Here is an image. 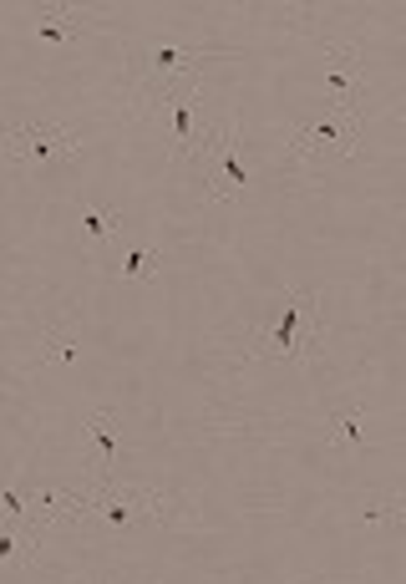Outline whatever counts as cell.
<instances>
[{
    "instance_id": "obj_1",
    "label": "cell",
    "mask_w": 406,
    "mask_h": 584,
    "mask_svg": "<svg viewBox=\"0 0 406 584\" xmlns=\"http://www.w3.org/2000/svg\"><path fill=\"white\" fill-rule=\"evenodd\" d=\"M199 57L203 51H193V46H147L143 57V72H138V82H132V107L138 112H158L168 97H178V92L189 87L183 76L199 72Z\"/></svg>"
},
{
    "instance_id": "obj_2",
    "label": "cell",
    "mask_w": 406,
    "mask_h": 584,
    "mask_svg": "<svg viewBox=\"0 0 406 584\" xmlns=\"http://www.w3.org/2000/svg\"><path fill=\"white\" fill-rule=\"evenodd\" d=\"M193 158H199L203 178H208V199H224V204L244 199L249 168H244V158H239V128H234V122H218L214 132H203Z\"/></svg>"
},
{
    "instance_id": "obj_3",
    "label": "cell",
    "mask_w": 406,
    "mask_h": 584,
    "mask_svg": "<svg viewBox=\"0 0 406 584\" xmlns=\"http://www.w3.org/2000/svg\"><path fill=\"white\" fill-rule=\"evenodd\" d=\"M320 306L310 290H295L285 295V315H279L270 331H260L264 341V356H304V350H315L320 341Z\"/></svg>"
},
{
    "instance_id": "obj_4",
    "label": "cell",
    "mask_w": 406,
    "mask_h": 584,
    "mask_svg": "<svg viewBox=\"0 0 406 584\" xmlns=\"http://www.w3.org/2000/svg\"><path fill=\"white\" fill-rule=\"evenodd\" d=\"M356 138H361V112H335L331 107L315 128H304L300 138H295L290 153L295 158H310V153H331L335 147V153H346L350 158V153H356Z\"/></svg>"
},
{
    "instance_id": "obj_5",
    "label": "cell",
    "mask_w": 406,
    "mask_h": 584,
    "mask_svg": "<svg viewBox=\"0 0 406 584\" xmlns=\"http://www.w3.org/2000/svg\"><path fill=\"white\" fill-rule=\"evenodd\" d=\"M15 158H31V163H46V158H72L76 143L67 128H51V122H21V128L5 132Z\"/></svg>"
},
{
    "instance_id": "obj_6",
    "label": "cell",
    "mask_w": 406,
    "mask_h": 584,
    "mask_svg": "<svg viewBox=\"0 0 406 584\" xmlns=\"http://www.w3.org/2000/svg\"><path fill=\"white\" fill-rule=\"evenodd\" d=\"M325 92H331V107L335 112H356L366 92V72L350 46H331V61H325Z\"/></svg>"
},
{
    "instance_id": "obj_7",
    "label": "cell",
    "mask_w": 406,
    "mask_h": 584,
    "mask_svg": "<svg viewBox=\"0 0 406 584\" xmlns=\"http://www.w3.org/2000/svg\"><path fill=\"white\" fill-rule=\"evenodd\" d=\"M158 112H168V147H174V158H189V153H199L203 138L193 132V117H199V92L183 87L178 97H168Z\"/></svg>"
},
{
    "instance_id": "obj_8",
    "label": "cell",
    "mask_w": 406,
    "mask_h": 584,
    "mask_svg": "<svg viewBox=\"0 0 406 584\" xmlns=\"http://www.w3.org/2000/svg\"><path fill=\"white\" fill-rule=\"evenodd\" d=\"M82 513H101L107 524H132L138 513H163L158 503H143V493H101V498H87Z\"/></svg>"
},
{
    "instance_id": "obj_9",
    "label": "cell",
    "mask_w": 406,
    "mask_h": 584,
    "mask_svg": "<svg viewBox=\"0 0 406 584\" xmlns=\"http://www.w3.org/2000/svg\"><path fill=\"white\" fill-rule=\"evenodd\" d=\"M82 432H87V442H92L97 473H112V463H117V417L112 412H92L87 422H82Z\"/></svg>"
},
{
    "instance_id": "obj_10",
    "label": "cell",
    "mask_w": 406,
    "mask_h": 584,
    "mask_svg": "<svg viewBox=\"0 0 406 584\" xmlns=\"http://www.w3.org/2000/svg\"><path fill=\"white\" fill-rule=\"evenodd\" d=\"M82 31H87V21L61 11V5H41V11H36V36H46V41H76Z\"/></svg>"
},
{
    "instance_id": "obj_11",
    "label": "cell",
    "mask_w": 406,
    "mask_h": 584,
    "mask_svg": "<svg viewBox=\"0 0 406 584\" xmlns=\"http://www.w3.org/2000/svg\"><path fill=\"white\" fill-rule=\"evenodd\" d=\"M41 361L57 366V371H67V366L76 361V336L72 331H46L41 336Z\"/></svg>"
},
{
    "instance_id": "obj_12",
    "label": "cell",
    "mask_w": 406,
    "mask_h": 584,
    "mask_svg": "<svg viewBox=\"0 0 406 584\" xmlns=\"http://www.w3.org/2000/svg\"><path fill=\"white\" fill-rule=\"evenodd\" d=\"M331 432L341 438V448H366V432H361V412L356 407H341V412H331Z\"/></svg>"
},
{
    "instance_id": "obj_13",
    "label": "cell",
    "mask_w": 406,
    "mask_h": 584,
    "mask_svg": "<svg viewBox=\"0 0 406 584\" xmlns=\"http://www.w3.org/2000/svg\"><path fill=\"white\" fill-rule=\"evenodd\" d=\"M158 254L153 249H143V245H128L122 249V275H143V270H158Z\"/></svg>"
},
{
    "instance_id": "obj_14",
    "label": "cell",
    "mask_w": 406,
    "mask_h": 584,
    "mask_svg": "<svg viewBox=\"0 0 406 584\" xmlns=\"http://www.w3.org/2000/svg\"><path fill=\"white\" fill-rule=\"evenodd\" d=\"M82 224H87V234H97V239L122 229V219H117L112 208H82Z\"/></svg>"
},
{
    "instance_id": "obj_15",
    "label": "cell",
    "mask_w": 406,
    "mask_h": 584,
    "mask_svg": "<svg viewBox=\"0 0 406 584\" xmlns=\"http://www.w3.org/2000/svg\"><path fill=\"white\" fill-rule=\"evenodd\" d=\"M366 519H371V524H402L406 528V493L402 498H386V503H381V509H371Z\"/></svg>"
},
{
    "instance_id": "obj_16",
    "label": "cell",
    "mask_w": 406,
    "mask_h": 584,
    "mask_svg": "<svg viewBox=\"0 0 406 584\" xmlns=\"http://www.w3.org/2000/svg\"><path fill=\"white\" fill-rule=\"evenodd\" d=\"M5 519H11V524H21V519H26V498L15 493V488L5 493Z\"/></svg>"
}]
</instances>
